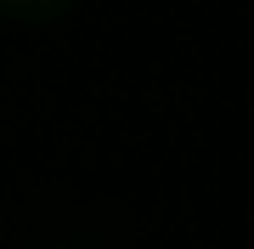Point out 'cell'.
<instances>
[{
  "instance_id": "cell-1",
  "label": "cell",
  "mask_w": 254,
  "mask_h": 249,
  "mask_svg": "<svg viewBox=\"0 0 254 249\" xmlns=\"http://www.w3.org/2000/svg\"><path fill=\"white\" fill-rule=\"evenodd\" d=\"M68 6H73V0H0V11L17 17V23H57Z\"/></svg>"
}]
</instances>
